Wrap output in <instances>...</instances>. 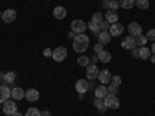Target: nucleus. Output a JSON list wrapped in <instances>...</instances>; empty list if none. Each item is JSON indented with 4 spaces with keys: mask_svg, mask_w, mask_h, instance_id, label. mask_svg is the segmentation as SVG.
<instances>
[{
    "mask_svg": "<svg viewBox=\"0 0 155 116\" xmlns=\"http://www.w3.org/2000/svg\"><path fill=\"white\" fill-rule=\"evenodd\" d=\"M88 48V36L87 34H78L73 39V50L76 53H84V51Z\"/></svg>",
    "mask_w": 155,
    "mask_h": 116,
    "instance_id": "f257e3e1",
    "label": "nucleus"
},
{
    "mask_svg": "<svg viewBox=\"0 0 155 116\" xmlns=\"http://www.w3.org/2000/svg\"><path fill=\"white\" fill-rule=\"evenodd\" d=\"M104 104H106L107 108L116 110V108L120 107V99L116 98V96H113V95H107V96L104 98Z\"/></svg>",
    "mask_w": 155,
    "mask_h": 116,
    "instance_id": "f03ea898",
    "label": "nucleus"
},
{
    "mask_svg": "<svg viewBox=\"0 0 155 116\" xmlns=\"http://www.w3.org/2000/svg\"><path fill=\"white\" fill-rule=\"evenodd\" d=\"M53 57L56 62H62V60H65L67 57V48L65 47H58L56 50H53Z\"/></svg>",
    "mask_w": 155,
    "mask_h": 116,
    "instance_id": "7ed1b4c3",
    "label": "nucleus"
},
{
    "mask_svg": "<svg viewBox=\"0 0 155 116\" xmlns=\"http://www.w3.org/2000/svg\"><path fill=\"white\" fill-rule=\"evenodd\" d=\"M90 84L87 79H79L76 82V85H74V88H76V92L79 93V95H84V93H87L88 92V88H90Z\"/></svg>",
    "mask_w": 155,
    "mask_h": 116,
    "instance_id": "20e7f679",
    "label": "nucleus"
},
{
    "mask_svg": "<svg viewBox=\"0 0 155 116\" xmlns=\"http://www.w3.org/2000/svg\"><path fill=\"white\" fill-rule=\"evenodd\" d=\"M85 30H87L85 22H82V20H73L71 22V31L74 34H82Z\"/></svg>",
    "mask_w": 155,
    "mask_h": 116,
    "instance_id": "39448f33",
    "label": "nucleus"
},
{
    "mask_svg": "<svg viewBox=\"0 0 155 116\" xmlns=\"http://www.w3.org/2000/svg\"><path fill=\"white\" fill-rule=\"evenodd\" d=\"M109 33H110V36L120 37V36L124 33V25H123V23H120V22L112 23V25H110V28H109Z\"/></svg>",
    "mask_w": 155,
    "mask_h": 116,
    "instance_id": "423d86ee",
    "label": "nucleus"
},
{
    "mask_svg": "<svg viewBox=\"0 0 155 116\" xmlns=\"http://www.w3.org/2000/svg\"><path fill=\"white\" fill-rule=\"evenodd\" d=\"M16 17H17V12H16V9H12V8L5 9V11H3V14H2V20H3L5 23H11V22H14V20H16Z\"/></svg>",
    "mask_w": 155,
    "mask_h": 116,
    "instance_id": "0eeeda50",
    "label": "nucleus"
},
{
    "mask_svg": "<svg viewBox=\"0 0 155 116\" xmlns=\"http://www.w3.org/2000/svg\"><path fill=\"white\" fill-rule=\"evenodd\" d=\"M85 68H87V70H85L87 79H88V81H93V79H96V77H98V74H99V70H98V67H96V65H93V63H88V65H87Z\"/></svg>",
    "mask_w": 155,
    "mask_h": 116,
    "instance_id": "6e6552de",
    "label": "nucleus"
},
{
    "mask_svg": "<svg viewBox=\"0 0 155 116\" xmlns=\"http://www.w3.org/2000/svg\"><path fill=\"white\" fill-rule=\"evenodd\" d=\"M127 30H129V34L134 36V37H138L140 34H143V28H141V25H140V23H137V22L129 23Z\"/></svg>",
    "mask_w": 155,
    "mask_h": 116,
    "instance_id": "1a4fd4ad",
    "label": "nucleus"
},
{
    "mask_svg": "<svg viewBox=\"0 0 155 116\" xmlns=\"http://www.w3.org/2000/svg\"><path fill=\"white\" fill-rule=\"evenodd\" d=\"M123 48H126V50H134L135 47H137V37H134V36H127L124 40H123Z\"/></svg>",
    "mask_w": 155,
    "mask_h": 116,
    "instance_id": "9d476101",
    "label": "nucleus"
},
{
    "mask_svg": "<svg viewBox=\"0 0 155 116\" xmlns=\"http://www.w3.org/2000/svg\"><path fill=\"white\" fill-rule=\"evenodd\" d=\"M3 111L6 113V114H12V113H16L17 111V107H16V102L14 101H6V102H3Z\"/></svg>",
    "mask_w": 155,
    "mask_h": 116,
    "instance_id": "9b49d317",
    "label": "nucleus"
},
{
    "mask_svg": "<svg viewBox=\"0 0 155 116\" xmlns=\"http://www.w3.org/2000/svg\"><path fill=\"white\" fill-rule=\"evenodd\" d=\"M11 98V90L6 85H0V104L6 102Z\"/></svg>",
    "mask_w": 155,
    "mask_h": 116,
    "instance_id": "f8f14e48",
    "label": "nucleus"
},
{
    "mask_svg": "<svg viewBox=\"0 0 155 116\" xmlns=\"http://www.w3.org/2000/svg\"><path fill=\"white\" fill-rule=\"evenodd\" d=\"M53 16H54V19H58V20L65 19V16H67V9L64 8V6H56V8L53 9Z\"/></svg>",
    "mask_w": 155,
    "mask_h": 116,
    "instance_id": "ddd939ff",
    "label": "nucleus"
},
{
    "mask_svg": "<svg viewBox=\"0 0 155 116\" xmlns=\"http://www.w3.org/2000/svg\"><path fill=\"white\" fill-rule=\"evenodd\" d=\"M98 79H99L101 84H109L110 79H112V74H110L109 70H102V71H99V74H98Z\"/></svg>",
    "mask_w": 155,
    "mask_h": 116,
    "instance_id": "4468645a",
    "label": "nucleus"
},
{
    "mask_svg": "<svg viewBox=\"0 0 155 116\" xmlns=\"http://www.w3.org/2000/svg\"><path fill=\"white\" fill-rule=\"evenodd\" d=\"M25 98H27L30 102H36L39 99V92L36 88H30L28 92H25Z\"/></svg>",
    "mask_w": 155,
    "mask_h": 116,
    "instance_id": "2eb2a0df",
    "label": "nucleus"
},
{
    "mask_svg": "<svg viewBox=\"0 0 155 116\" xmlns=\"http://www.w3.org/2000/svg\"><path fill=\"white\" fill-rule=\"evenodd\" d=\"M98 39H99V44H102V45H107V44L110 42L112 36H110V33H109V31H101V33L98 34Z\"/></svg>",
    "mask_w": 155,
    "mask_h": 116,
    "instance_id": "dca6fc26",
    "label": "nucleus"
},
{
    "mask_svg": "<svg viewBox=\"0 0 155 116\" xmlns=\"http://www.w3.org/2000/svg\"><path fill=\"white\" fill-rule=\"evenodd\" d=\"M11 98H12V99H16V101H20V99L25 98V92H23L22 88L16 87L14 90H11Z\"/></svg>",
    "mask_w": 155,
    "mask_h": 116,
    "instance_id": "f3484780",
    "label": "nucleus"
},
{
    "mask_svg": "<svg viewBox=\"0 0 155 116\" xmlns=\"http://www.w3.org/2000/svg\"><path fill=\"white\" fill-rule=\"evenodd\" d=\"M95 96H96V98H101V99H104V98L107 96V87H106L104 84H101L99 87H96Z\"/></svg>",
    "mask_w": 155,
    "mask_h": 116,
    "instance_id": "a211bd4d",
    "label": "nucleus"
},
{
    "mask_svg": "<svg viewBox=\"0 0 155 116\" xmlns=\"http://www.w3.org/2000/svg\"><path fill=\"white\" fill-rule=\"evenodd\" d=\"M110 59H112V54L109 51H101V53H98V60L102 63H109Z\"/></svg>",
    "mask_w": 155,
    "mask_h": 116,
    "instance_id": "6ab92c4d",
    "label": "nucleus"
},
{
    "mask_svg": "<svg viewBox=\"0 0 155 116\" xmlns=\"http://www.w3.org/2000/svg\"><path fill=\"white\" fill-rule=\"evenodd\" d=\"M138 57L140 59H149L150 57V48H147V47L138 48Z\"/></svg>",
    "mask_w": 155,
    "mask_h": 116,
    "instance_id": "aec40b11",
    "label": "nucleus"
},
{
    "mask_svg": "<svg viewBox=\"0 0 155 116\" xmlns=\"http://www.w3.org/2000/svg\"><path fill=\"white\" fill-rule=\"evenodd\" d=\"M104 17H106V20H107V22H109L110 25H112V23H116V22H118V14H116L115 11H107Z\"/></svg>",
    "mask_w": 155,
    "mask_h": 116,
    "instance_id": "412c9836",
    "label": "nucleus"
},
{
    "mask_svg": "<svg viewBox=\"0 0 155 116\" xmlns=\"http://www.w3.org/2000/svg\"><path fill=\"white\" fill-rule=\"evenodd\" d=\"M87 27H88V30H90V31H92L93 34H96V36H98V34L101 33V28H99V23H96V22H93V20H90V23L87 25Z\"/></svg>",
    "mask_w": 155,
    "mask_h": 116,
    "instance_id": "4be33fe9",
    "label": "nucleus"
},
{
    "mask_svg": "<svg viewBox=\"0 0 155 116\" xmlns=\"http://www.w3.org/2000/svg\"><path fill=\"white\" fill-rule=\"evenodd\" d=\"M3 81H5L6 84H12V82L16 81V73H14V71H8V73H5Z\"/></svg>",
    "mask_w": 155,
    "mask_h": 116,
    "instance_id": "5701e85b",
    "label": "nucleus"
},
{
    "mask_svg": "<svg viewBox=\"0 0 155 116\" xmlns=\"http://www.w3.org/2000/svg\"><path fill=\"white\" fill-rule=\"evenodd\" d=\"M95 107H96L99 111H106V110H107V107H106V104H104V99H101V98H96V99H95Z\"/></svg>",
    "mask_w": 155,
    "mask_h": 116,
    "instance_id": "b1692460",
    "label": "nucleus"
},
{
    "mask_svg": "<svg viewBox=\"0 0 155 116\" xmlns=\"http://www.w3.org/2000/svg\"><path fill=\"white\" fill-rule=\"evenodd\" d=\"M134 5H135V0H121L120 2V6H123L124 9H130L134 8Z\"/></svg>",
    "mask_w": 155,
    "mask_h": 116,
    "instance_id": "393cba45",
    "label": "nucleus"
},
{
    "mask_svg": "<svg viewBox=\"0 0 155 116\" xmlns=\"http://www.w3.org/2000/svg\"><path fill=\"white\" fill-rule=\"evenodd\" d=\"M135 5L140 9H147L149 8V0H135Z\"/></svg>",
    "mask_w": 155,
    "mask_h": 116,
    "instance_id": "a878e982",
    "label": "nucleus"
},
{
    "mask_svg": "<svg viewBox=\"0 0 155 116\" xmlns=\"http://www.w3.org/2000/svg\"><path fill=\"white\" fill-rule=\"evenodd\" d=\"M90 63V57L87 56H81V57H78V65H81V67H87Z\"/></svg>",
    "mask_w": 155,
    "mask_h": 116,
    "instance_id": "bb28decb",
    "label": "nucleus"
},
{
    "mask_svg": "<svg viewBox=\"0 0 155 116\" xmlns=\"http://www.w3.org/2000/svg\"><path fill=\"white\" fill-rule=\"evenodd\" d=\"M25 116H41V111H39V108H36V107H31V108L27 110Z\"/></svg>",
    "mask_w": 155,
    "mask_h": 116,
    "instance_id": "cd10ccee",
    "label": "nucleus"
},
{
    "mask_svg": "<svg viewBox=\"0 0 155 116\" xmlns=\"http://www.w3.org/2000/svg\"><path fill=\"white\" fill-rule=\"evenodd\" d=\"M146 42H147V37H146V36L140 34V36L137 37V45H140V47H144V45H146Z\"/></svg>",
    "mask_w": 155,
    "mask_h": 116,
    "instance_id": "c85d7f7f",
    "label": "nucleus"
},
{
    "mask_svg": "<svg viewBox=\"0 0 155 116\" xmlns=\"http://www.w3.org/2000/svg\"><path fill=\"white\" fill-rule=\"evenodd\" d=\"M110 82H112L113 87H120L121 85V77L120 76H113L112 79H110Z\"/></svg>",
    "mask_w": 155,
    "mask_h": 116,
    "instance_id": "c756f323",
    "label": "nucleus"
},
{
    "mask_svg": "<svg viewBox=\"0 0 155 116\" xmlns=\"http://www.w3.org/2000/svg\"><path fill=\"white\" fill-rule=\"evenodd\" d=\"M116 93H118V87H113V85L107 87V95H113V96H116Z\"/></svg>",
    "mask_w": 155,
    "mask_h": 116,
    "instance_id": "7c9ffc66",
    "label": "nucleus"
},
{
    "mask_svg": "<svg viewBox=\"0 0 155 116\" xmlns=\"http://www.w3.org/2000/svg\"><path fill=\"white\" fill-rule=\"evenodd\" d=\"M92 20L96 22V23H101V22H102V14H101V12H95L93 17H92Z\"/></svg>",
    "mask_w": 155,
    "mask_h": 116,
    "instance_id": "2f4dec72",
    "label": "nucleus"
},
{
    "mask_svg": "<svg viewBox=\"0 0 155 116\" xmlns=\"http://www.w3.org/2000/svg\"><path fill=\"white\" fill-rule=\"evenodd\" d=\"M118 8H120V2H116V0H110L109 9H110V11H115V9H118Z\"/></svg>",
    "mask_w": 155,
    "mask_h": 116,
    "instance_id": "473e14b6",
    "label": "nucleus"
},
{
    "mask_svg": "<svg viewBox=\"0 0 155 116\" xmlns=\"http://www.w3.org/2000/svg\"><path fill=\"white\" fill-rule=\"evenodd\" d=\"M99 28H101V31H107L109 28H110V23L106 20V22H101L99 23Z\"/></svg>",
    "mask_w": 155,
    "mask_h": 116,
    "instance_id": "72a5a7b5",
    "label": "nucleus"
},
{
    "mask_svg": "<svg viewBox=\"0 0 155 116\" xmlns=\"http://www.w3.org/2000/svg\"><path fill=\"white\" fill-rule=\"evenodd\" d=\"M146 37H147V40H155V30H149Z\"/></svg>",
    "mask_w": 155,
    "mask_h": 116,
    "instance_id": "f704fd0d",
    "label": "nucleus"
},
{
    "mask_svg": "<svg viewBox=\"0 0 155 116\" xmlns=\"http://www.w3.org/2000/svg\"><path fill=\"white\" fill-rule=\"evenodd\" d=\"M95 51H96V54H98V53H101V51H104V50H102V44H99V42H98V44L95 45Z\"/></svg>",
    "mask_w": 155,
    "mask_h": 116,
    "instance_id": "c9c22d12",
    "label": "nucleus"
},
{
    "mask_svg": "<svg viewBox=\"0 0 155 116\" xmlns=\"http://www.w3.org/2000/svg\"><path fill=\"white\" fill-rule=\"evenodd\" d=\"M44 56H47V57H51V56H53V51H51L50 48L44 50Z\"/></svg>",
    "mask_w": 155,
    "mask_h": 116,
    "instance_id": "e433bc0d",
    "label": "nucleus"
},
{
    "mask_svg": "<svg viewBox=\"0 0 155 116\" xmlns=\"http://www.w3.org/2000/svg\"><path fill=\"white\" fill-rule=\"evenodd\" d=\"M102 6L109 9V6H110V0H102Z\"/></svg>",
    "mask_w": 155,
    "mask_h": 116,
    "instance_id": "4c0bfd02",
    "label": "nucleus"
},
{
    "mask_svg": "<svg viewBox=\"0 0 155 116\" xmlns=\"http://www.w3.org/2000/svg\"><path fill=\"white\" fill-rule=\"evenodd\" d=\"M90 62H92L93 65H96V62H98V56H93V57H90Z\"/></svg>",
    "mask_w": 155,
    "mask_h": 116,
    "instance_id": "58836bf2",
    "label": "nucleus"
},
{
    "mask_svg": "<svg viewBox=\"0 0 155 116\" xmlns=\"http://www.w3.org/2000/svg\"><path fill=\"white\" fill-rule=\"evenodd\" d=\"M41 116H51V113H50V111H42Z\"/></svg>",
    "mask_w": 155,
    "mask_h": 116,
    "instance_id": "ea45409f",
    "label": "nucleus"
},
{
    "mask_svg": "<svg viewBox=\"0 0 155 116\" xmlns=\"http://www.w3.org/2000/svg\"><path fill=\"white\" fill-rule=\"evenodd\" d=\"M149 59L152 60V63H155V54H152V53H150V57H149Z\"/></svg>",
    "mask_w": 155,
    "mask_h": 116,
    "instance_id": "a19ab883",
    "label": "nucleus"
},
{
    "mask_svg": "<svg viewBox=\"0 0 155 116\" xmlns=\"http://www.w3.org/2000/svg\"><path fill=\"white\" fill-rule=\"evenodd\" d=\"M150 53H152V54H155V42L152 44V51H150Z\"/></svg>",
    "mask_w": 155,
    "mask_h": 116,
    "instance_id": "79ce46f5",
    "label": "nucleus"
},
{
    "mask_svg": "<svg viewBox=\"0 0 155 116\" xmlns=\"http://www.w3.org/2000/svg\"><path fill=\"white\" fill-rule=\"evenodd\" d=\"M11 116H23V114H22V113H19V111H16V113H12Z\"/></svg>",
    "mask_w": 155,
    "mask_h": 116,
    "instance_id": "37998d69",
    "label": "nucleus"
}]
</instances>
